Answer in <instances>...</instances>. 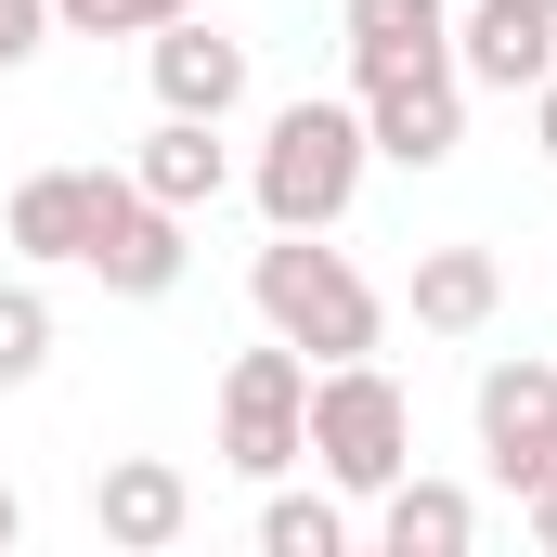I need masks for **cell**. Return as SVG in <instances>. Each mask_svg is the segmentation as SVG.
Wrapping results in <instances>:
<instances>
[{"label": "cell", "instance_id": "cell-20", "mask_svg": "<svg viewBox=\"0 0 557 557\" xmlns=\"http://www.w3.org/2000/svg\"><path fill=\"white\" fill-rule=\"evenodd\" d=\"M519 104H532V143H545V169H557V65L532 78V91H519Z\"/></svg>", "mask_w": 557, "mask_h": 557}, {"label": "cell", "instance_id": "cell-8", "mask_svg": "<svg viewBox=\"0 0 557 557\" xmlns=\"http://www.w3.org/2000/svg\"><path fill=\"white\" fill-rule=\"evenodd\" d=\"M143 65H156V104H169V117H234V104H247V39L208 26V13H169V26L143 39Z\"/></svg>", "mask_w": 557, "mask_h": 557}, {"label": "cell", "instance_id": "cell-5", "mask_svg": "<svg viewBox=\"0 0 557 557\" xmlns=\"http://www.w3.org/2000/svg\"><path fill=\"white\" fill-rule=\"evenodd\" d=\"M480 454H493V480H506L519 506L557 493V363H545V350L480 363Z\"/></svg>", "mask_w": 557, "mask_h": 557}, {"label": "cell", "instance_id": "cell-16", "mask_svg": "<svg viewBox=\"0 0 557 557\" xmlns=\"http://www.w3.org/2000/svg\"><path fill=\"white\" fill-rule=\"evenodd\" d=\"M350 545V506L337 493H273L260 506V557H337Z\"/></svg>", "mask_w": 557, "mask_h": 557}, {"label": "cell", "instance_id": "cell-15", "mask_svg": "<svg viewBox=\"0 0 557 557\" xmlns=\"http://www.w3.org/2000/svg\"><path fill=\"white\" fill-rule=\"evenodd\" d=\"M376 545L389 557H467L480 545V506H467L454 480H416V467H403V480L376 493Z\"/></svg>", "mask_w": 557, "mask_h": 557}, {"label": "cell", "instance_id": "cell-6", "mask_svg": "<svg viewBox=\"0 0 557 557\" xmlns=\"http://www.w3.org/2000/svg\"><path fill=\"white\" fill-rule=\"evenodd\" d=\"M78 273H104V298H169V285L195 273V247H182V208H156L131 169H104V208H91V247H78Z\"/></svg>", "mask_w": 557, "mask_h": 557}, {"label": "cell", "instance_id": "cell-2", "mask_svg": "<svg viewBox=\"0 0 557 557\" xmlns=\"http://www.w3.org/2000/svg\"><path fill=\"white\" fill-rule=\"evenodd\" d=\"M363 169H376L363 104L298 91V104H273V131H260V156H247V195H260V221H273V234H337V221H350V195H363Z\"/></svg>", "mask_w": 557, "mask_h": 557}, {"label": "cell", "instance_id": "cell-11", "mask_svg": "<svg viewBox=\"0 0 557 557\" xmlns=\"http://www.w3.org/2000/svg\"><path fill=\"white\" fill-rule=\"evenodd\" d=\"M91 208H104V169H26L13 208H0V234H13V260L65 273V260L91 247Z\"/></svg>", "mask_w": 557, "mask_h": 557}, {"label": "cell", "instance_id": "cell-18", "mask_svg": "<svg viewBox=\"0 0 557 557\" xmlns=\"http://www.w3.org/2000/svg\"><path fill=\"white\" fill-rule=\"evenodd\" d=\"M169 13H195V0H52L65 39H156Z\"/></svg>", "mask_w": 557, "mask_h": 557}, {"label": "cell", "instance_id": "cell-4", "mask_svg": "<svg viewBox=\"0 0 557 557\" xmlns=\"http://www.w3.org/2000/svg\"><path fill=\"white\" fill-rule=\"evenodd\" d=\"M298 454H311V350L260 337V350H234V376H221V467L273 493Z\"/></svg>", "mask_w": 557, "mask_h": 557}, {"label": "cell", "instance_id": "cell-9", "mask_svg": "<svg viewBox=\"0 0 557 557\" xmlns=\"http://www.w3.org/2000/svg\"><path fill=\"white\" fill-rule=\"evenodd\" d=\"M91 532L131 557H169L182 532H195V480L169 467V454H117L104 480H91Z\"/></svg>", "mask_w": 557, "mask_h": 557}, {"label": "cell", "instance_id": "cell-17", "mask_svg": "<svg viewBox=\"0 0 557 557\" xmlns=\"http://www.w3.org/2000/svg\"><path fill=\"white\" fill-rule=\"evenodd\" d=\"M52 363V298L39 285H0V389H26Z\"/></svg>", "mask_w": 557, "mask_h": 557}, {"label": "cell", "instance_id": "cell-1", "mask_svg": "<svg viewBox=\"0 0 557 557\" xmlns=\"http://www.w3.org/2000/svg\"><path fill=\"white\" fill-rule=\"evenodd\" d=\"M247 298H260V324H273L285 350H311V363L389 350V298L363 285L350 247H324V234H273V247L247 260Z\"/></svg>", "mask_w": 557, "mask_h": 557}, {"label": "cell", "instance_id": "cell-19", "mask_svg": "<svg viewBox=\"0 0 557 557\" xmlns=\"http://www.w3.org/2000/svg\"><path fill=\"white\" fill-rule=\"evenodd\" d=\"M39 39H52V0H0V78L39 65Z\"/></svg>", "mask_w": 557, "mask_h": 557}, {"label": "cell", "instance_id": "cell-7", "mask_svg": "<svg viewBox=\"0 0 557 557\" xmlns=\"http://www.w3.org/2000/svg\"><path fill=\"white\" fill-rule=\"evenodd\" d=\"M363 143H376L389 169H454V143H467V78H454V65L363 78Z\"/></svg>", "mask_w": 557, "mask_h": 557}, {"label": "cell", "instance_id": "cell-3", "mask_svg": "<svg viewBox=\"0 0 557 557\" xmlns=\"http://www.w3.org/2000/svg\"><path fill=\"white\" fill-rule=\"evenodd\" d=\"M311 467H324L337 493H363V506L416 467V403H403V376H389L376 350L311 376Z\"/></svg>", "mask_w": 557, "mask_h": 557}, {"label": "cell", "instance_id": "cell-14", "mask_svg": "<svg viewBox=\"0 0 557 557\" xmlns=\"http://www.w3.org/2000/svg\"><path fill=\"white\" fill-rule=\"evenodd\" d=\"M493 311H506V260L493 247H428L416 260V324L428 337H480Z\"/></svg>", "mask_w": 557, "mask_h": 557}, {"label": "cell", "instance_id": "cell-10", "mask_svg": "<svg viewBox=\"0 0 557 557\" xmlns=\"http://www.w3.org/2000/svg\"><path fill=\"white\" fill-rule=\"evenodd\" d=\"M557 65V13H519V0H467L454 13V78L467 91H532Z\"/></svg>", "mask_w": 557, "mask_h": 557}, {"label": "cell", "instance_id": "cell-13", "mask_svg": "<svg viewBox=\"0 0 557 557\" xmlns=\"http://www.w3.org/2000/svg\"><path fill=\"white\" fill-rule=\"evenodd\" d=\"M131 182L156 195V208H182V221H195V208L234 182V143H221V117H169V104H156V131H143Z\"/></svg>", "mask_w": 557, "mask_h": 557}, {"label": "cell", "instance_id": "cell-12", "mask_svg": "<svg viewBox=\"0 0 557 557\" xmlns=\"http://www.w3.org/2000/svg\"><path fill=\"white\" fill-rule=\"evenodd\" d=\"M337 39H350V78L454 65V13H441V0H337Z\"/></svg>", "mask_w": 557, "mask_h": 557}, {"label": "cell", "instance_id": "cell-21", "mask_svg": "<svg viewBox=\"0 0 557 557\" xmlns=\"http://www.w3.org/2000/svg\"><path fill=\"white\" fill-rule=\"evenodd\" d=\"M26 545V493H13V480H0V557Z\"/></svg>", "mask_w": 557, "mask_h": 557}, {"label": "cell", "instance_id": "cell-22", "mask_svg": "<svg viewBox=\"0 0 557 557\" xmlns=\"http://www.w3.org/2000/svg\"><path fill=\"white\" fill-rule=\"evenodd\" d=\"M519 13H557V0H519Z\"/></svg>", "mask_w": 557, "mask_h": 557}]
</instances>
